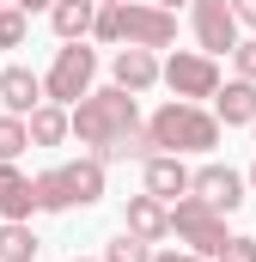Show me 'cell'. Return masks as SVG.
I'll list each match as a JSON object with an SVG mask.
<instances>
[{
  "label": "cell",
  "instance_id": "10",
  "mask_svg": "<svg viewBox=\"0 0 256 262\" xmlns=\"http://www.w3.org/2000/svg\"><path fill=\"white\" fill-rule=\"evenodd\" d=\"M110 73H116V85L122 92H153L159 79H165V67H159V55L153 49H116V61H110Z\"/></svg>",
  "mask_w": 256,
  "mask_h": 262
},
{
  "label": "cell",
  "instance_id": "33",
  "mask_svg": "<svg viewBox=\"0 0 256 262\" xmlns=\"http://www.w3.org/2000/svg\"><path fill=\"white\" fill-rule=\"evenodd\" d=\"M250 128H256V122H250Z\"/></svg>",
  "mask_w": 256,
  "mask_h": 262
},
{
  "label": "cell",
  "instance_id": "16",
  "mask_svg": "<svg viewBox=\"0 0 256 262\" xmlns=\"http://www.w3.org/2000/svg\"><path fill=\"white\" fill-rule=\"evenodd\" d=\"M25 122H31V146H61L67 134H73V110L67 104H37Z\"/></svg>",
  "mask_w": 256,
  "mask_h": 262
},
{
  "label": "cell",
  "instance_id": "15",
  "mask_svg": "<svg viewBox=\"0 0 256 262\" xmlns=\"http://www.w3.org/2000/svg\"><path fill=\"white\" fill-rule=\"evenodd\" d=\"M49 25H55L61 43L92 37V25H98V0H55V6H49Z\"/></svg>",
  "mask_w": 256,
  "mask_h": 262
},
{
  "label": "cell",
  "instance_id": "27",
  "mask_svg": "<svg viewBox=\"0 0 256 262\" xmlns=\"http://www.w3.org/2000/svg\"><path fill=\"white\" fill-rule=\"evenodd\" d=\"M12 6H25V12H49L55 0H12Z\"/></svg>",
  "mask_w": 256,
  "mask_h": 262
},
{
  "label": "cell",
  "instance_id": "31",
  "mask_svg": "<svg viewBox=\"0 0 256 262\" xmlns=\"http://www.w3.org/2000/svg\"><path fill=\"white\" fill-rule=\"evenodd\" d=\"M0 226H6V213H0Z\"/></svg>",
  "mask_w": 256,
  "mask_h": 262
},
{
  "label": "cell",
  "instance_id": "21",
  "mask_svg": "<svg viewBox=\"0 0 256 262\" xmlns=\"http://www.w3.org/2000/svg\"><path fill=\"white\" fill-rule=\"evenodd\" d=\"M25 31H31V12L25 6H0V49H18Z\"/></svg>",
  "mask_w": 256,
  "mask_h": 262
},
{
  "label": "cell",
  "instance_id": "8",
  "mask_svg": "<svg viewBox=\"0 0 256 262\" xmlns=\"http://www.w3.org/2000/svg\"><path fill=\"white\" fill-rule=\"evenodd\" d=\"M244 183H250V177H238L232 165H201L189 195H201L214 213H238V207H244Z\"/></svg>",
  "mask_w": 256,
  "mask_h": 262
},
{
  "label": "cell",
  "instance_id": "4",
  "mask_svg": "<svg viewBox=\"0 0 256 262\" xmlns=\"http://www.w3.org/2000/svg\"><path fill=\"white\" fill-rule=\"evenodd\" d=\"M171 232L189 244L195 256H220L226 244H232V232H226V213H214L201 195H183L171 201Z\"/></svg>",
  "mask_w": 256,
  "mask_h": 262
},
{
  "label": "cell",
  "instance_id": "25",
  "mask_svg": "<svg viewBox=\"0 0 256 262\" xmlns=\"http://www.w3.org/2000/svg\"><path fill=\"white\" fill-rule=\"evenodd\" d=\"M153 262H207V256H195V250H159Z\"/></svg>",
  "mask_w": 256,
  "mask_h": 262
},
{
  "label": "cell",
  "instance_id": "17",
  "mask_svg": "<svg viewBox=\"0 0 256 262\" xmlns=\"http://www.w3.org/2000/svg\"><path fill=\"white\" fill-rule=\"evenodd\" d=\"M61 171H67V183H73V201L79 207H92V201L104 195V159H73Z\"/></svg>",
  "mask_w": 256,
  "mask_h": 262
},
{
  "label": "cell",
  "instance_id": "7",
  "mask_svg": "<svg viewBox=\"0 0 256 262\" xmlns=\"http://www.w3.org/2000/svg\"><path fill=\"white\" fill-rule=\"evenodd\" d=\"M195 43L207 55H232L238 49V12H232V0H195Z\"/></svg>",
  "mask_w": 256,
  "mask_h": 262
},
{
  "label": "cell",
  "instance_id": "1",
  "mask_svg": "<svg viewBox=\"0 0 256 262\" xmlns=\"http://www.w3.org/2000/svg\"><path fill=\"white\" fill-rule=\"evenodd\" d=\"M73 134H79V146H92V159H122V140L128 134H140V104H134V92L122 85H104V92H86L79 104H73Z\"/></svg>",
  "mask_w": 256,
  "mask_h": 262
},
{
  "label": "cell",
  "instance_id": "23",
  "mask_svg": "<svg viewBox=\"0 0 256 262\" xmlns=\"http://www.w3.org/2000/svg\"><path fill=\"white\" fill-rule=\"evenodd\" d=\"M214 262H256V238H232V244H226Z\"/></svg>",
  "mask_w": 256,
  "mask_h": 262
},
{
  "label": "cell",
  "instance_id": "28",
  "mask_svg": "<svg viewBox=\"0 0 256 262\" xmlns=\"http://www.w3.org/2000/svg\"><path fill=\"white\" fill-rule=\"evenodd\" d=\"M159 6H171V12H177V6H195V0H159Z\"/></svg>",
  "mask_w": 256,
  "mask_h": 262
},
{
  "label": "cell",
  "instance_id": "18",
  "mask_svg": "<svg viewBox=\"0 0 256 262\" xmlns=\"http://www.w3.org/2000/svg\"><path fill=\"white\" fill-rule=\"evenodd\" d=\"M37 232H31V220H6L0 226V262H37Z\"/></svg>",
  "mask_w": 256,
  "mask_h": 262
},
{
  "label": "cell",
  "instance_id": "22",
  "mask_svg": "<svg viewBox=\"0 0 256 262\" xmlns=\"http://www.w3.org/2000/svg\"><path fill=\"white\" fill-rule=\"evenodd\" d=\"M104 262H153V244H146V238H134V232H122V238H110Z\"/></svg>",
  "mask_w": 256,
  "mask_h": 262
},
{
  "label": "cell",
  "instance_id": "13",
  "mask_svg": "<svg viewBox=\"0 0 256 262\" xmlns=\"http://www.w3.org/2000/svg\"><path fill=\"white\" fill-rule=\"evenodd\" d=\"M128 232L146 238V244L171 238V201H159V195H128Z\"/></svg>",
  "mask_w": 256,
  "mask_h": 262
},
{
  "label": "cell",
  "instance_id": "9",
  "mask_svg": "<svg viewBox=\"0 0 256 262\" xmlns=\"http://www.w3.org/2000/svg\"><path fill=\"white\" fill-rule=\"evenodd\" d=\"M195 189V171L177 159V152H153L146 159V195H159V201H183Z\"/></svg>",
  "mask_w": 256,
  "mask_h": 262
},
{
  "label": "cell",
  "instance_id": "6",
  "mask_svg": "<svg viewBox=\"0 0 256 262\" xmlns=\"http://www.w3.org/2000/svg\"><path fill=\"white\" fill-rule=\"evenodd\" d=\"M165 85H171L183 104L214 98V92H220V67H214V55H207V49H177V55L165 61Z\"/></svg>",
  "mask_w": 256,
  "mask_h": 262
},
{
  "label": "cell",
  "instance_id": "12",
  "mask_svg": "<svg viewBox=\"0 0 256 262\" xmlns=\"http://www.w3.org/2000/svg\"><path fill=\"white\" fill-rule=\"evenodd\" d=\"M0 104H6L12 116H31L37 104H49V92H43V79H37L31 67H6V73H0Z\"/></svg>",
  "mask_w": 256,
  "mask_h": 262
},
{
  "label": "cell",
  "instance_id": "34",
  "mask_svg": "<svg viewBox=\"0 0 256 262\" xmlns=\"http://www.w3.org/2000/svg\"><path fill=\"white\" fill-rule=\"evenodd\" d=\"M73 262H79V256H73Z\"/></svg>",
  "mask_w": 256,
  "mask_h": 262
},
{
  "label": "cell",
  "instance_id": "20",
  "mask_svg": "<svg viewBox=\"0 0 256 262\" xmlns=\"http://www.w3.org/2000/svg\"><path fill=\"white\" fill-rule=\"evenodd\" d=\"M25 146H31V122L6 110V116H0V165H12V159H18Z\"/></svg>",
  "mask_w": 256,
  "mask_h": 262
},
{
  "label": "cell",
  "instance_id": "19",
  "mask_svg": "<svg viewBox=\"0 0 256 262\" xmlns=\"http://www.w3.org/2000/svg\"><path fill=\"white\" fill-rule=\"evenodd\" d=\"M37 207H43V213H67V207H79V201H73V183H67L61 165L37 177Z\"/></svg>",
  "mask_w": 256,
  "mask_h": 262
},
{
  "label": "cell",
  "instance_id": "11",
  "mask_svg": "<svg viewBox=\"0 0 256 262\" xmlns=\"http://www.w3.org/2000/svg\"><path fill=\"white\" fill-rule=\"evenodd\" d=\"M214 116H220L226 128H250L256 122V79H226V85L214 92Z\"/></svg>",
  "mask_w": 256,
  "mask_h": 262
},
{
  "label": "cell",
  "instance_id": "32",
  "mask_svg": "<svg viewBox=\"0 0 256 262\" xmlns=\"http://www.w3.org/2000/svg\"><path fill=\"white\" fill-rule=\"evenodd\" d=\"M0 6H6V0H0Z\"/></svg>",
  "mask_w": 256,
  "mask_h": 262
},
{
  "label": "cell",
  "instance_id": "5",
  "mask_svg": "<svg viewBox=\"0 0 256 262\" xmlns=\"http://www.w3.org/2000/svg\"><path fill=\"white\" fill-rule=\"evenodd\" d=\"M92 79H98V55L86 43H67V49H55V67L43 73V92H49V104H67L73 110L92 92Z\"/></svg>",
  "mask_w": 256,
  "mask_h": 262
},
{
  "label": "cell",
  "instance_id": "30",
  "mask_svg": "<svg viewBox=\"0 0 256 262\" xmlns=\"http://www.w3.org/2000/svg\"><path fill=\"white\" fill-rule=\"evenodd\" d=\"M98 6H110V0H98Z\"/></svg>",
  "mask_w": 256,
  "mask_h": 262
},
{
  "label": "cell",
  "instance_id": "26",
  "mask_svg": "<svg viewBox=\"0 0 256 262\" xmlns=\"http://www.w3.org/2000/svg\"><path fill=\"white\" fill-rule=\"evenodd\" d=\"M232 12H238V25H256V0H232Z\"/></svg>",
  "mask_w": 256,
  "mask_h": 262
},
{
  "label": "cell",
  "instance_id": "14",
  "mask_svg": "<svg viewBox=\"0 0 256 262\" xmlns=\"http://www.w3.org/2000/svg\"><path fill=\"white\" fill-rule=\"evenodd\" d=\"M0 213H6V220L43 213V207H37V177H25L18 165H0Z\"/></svg>",
  "mask_w": 256,
  "mask_h": 262
},
{
  "label": "cell",
  "instance_id": "2",
  "mask_svg": "<svg viewBox=\"0 0 256 262\" xmlns=\"http://www.w3.org/2000/svg\"><path fill=\"white\" fill-rule=\"evenodd\" d=\"M92 37L98 43H128V49H171L177 43V12L159 6V0H110V6H98Z\"/></svg>",
  "mask_w": 256,
  "mask_h": 262
},
{
  "label": "cell",
  "instance_id": "29",
  "mask_svg": "<svg viewBox=\"0 0 256 262\" xmlns=\"http://www.w3.org/2000/svg\"><path fill=\"white\" fill-rule=\"evenodd\" d=\"M250 189H256V165H250Z\"/></svg>",
  "mask_w": 256,
  "mask_h": 262
},
{
  "label": "cell",
  "instance_id": "3",
  "mask_svg": "<svg viewBox=\"0 0 256 262\" xmlns=\"http://www.w3.org/2000/svg\"><path fill=\"white\" fill-rule=\"evenodd\" d=\"M153 146L159 152H214L220 146V116H207L201 104H183V98H171V104H159L153 110Z\"/></svg>",
  "mask_w": 256,
  "mask_h": 262
},
{
  "label": "cell",
  "instance_id": "24",
  "mask_svg": "<svg viewBox=\"0 0 256 262\" xmlns=\"http://www.w3.org/2000/svg\"><path fill=\"white\" fill-rule=\"evenodd\" d=\"M232 61H238V79H256V43H238Z\"/></svg>",
  "mask_w": 256,
  "mask_h": 262
}]
</instances>
